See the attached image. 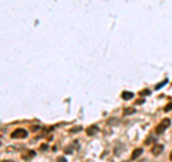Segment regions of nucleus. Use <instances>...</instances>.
<instances>
[{"label": "nucleus", "mask_w": 172, "mask_h": 162, "mask_svg": "<svg viewBox=\"0 0 172 162\" xmlns=\"http://www.w3.org/2000/svg\"><path fill=\"white\" fill-rule=\"evenodd\" d=\"M169 125H171V121H169L168 118L162 119L161 122H159V125L156 126V129H155V132H156L158 135H161V133H164V132H165V129H166V128H168Z\"/></svg>", "instance_id": "nucleus-1"}, {"label": "nucleus", "mask_w": 172, "mask_h": 162, "mask_svg": "<svg viewBox=\"0 0 172 162\" xmlns=\"http://www.w3.org/2000/svg\"><path fill=\"white\" fill-rule=\"evenodd\" d=\"M10 136L13 138V139H25V138L27 136V131L19 128V129H15L13 132H12Z\"/></svg>", "instance_id": "nucleus-2"}, {"label": "nucleus", "mask_w": 172, "mask_h": 162, "mask_svg": "<svg viewBox=\"0 0 172 162\" xmlns=\"http://www.w3.org/2000/svg\"><path fill=\"white\" fill-rule=\"evenodd\" d=\"M35 155H36V152H35V151H26V152H23V154H22V159H23V161H29V159H32Z\"/></svg>", "instance_id": "nucleus-3"}, {"label": "nucleus", "mask_w": 172, "mask_h": 162, "mask_svg": "<svg viewBox=\"0 0 172 162\" xmlns=\"http://www.w3.org/2000/svg\"><path fill=\"white\" fill-rule=\"evenodd\" d=\"M162 149H164V145H154V146H152V155L158 156V155L162 152Z\"/></svg>", "instance_id": "nucleus-4"}, {"label": "nucleus", "mask_w": 172, "mask_h": 162, "mask_svg": "<svg viewBox=\"0 0 172 162\" xmlns=\"http://www.w3.org/2000/svg\"><path fill=\"white\" fill-rule=\"evenodd\" d=\"M142 152H143V149L142 148H136L135 151L132 152V155H131V158H132V161H135L136 158H139L141 155H142Z\"/></svg>", "instance_id": "nucleus-5"}, {"label": "nucleus", "mask_w": 172, "mask_h": 162, "mask_svg": "<svg viewBox=\"0 0 172 162\" xmlns=\"http://www.w3.org/2000/svg\"><path fill=\"white\" fill-rule=\"evenodd\" d=\"M96 132H98V126H90V128H88V129H86V133H88L89 136L95 135Z\"/></svg>", "instance_id": "nucleus-6"}, {"label": "nucleus", "mask_w": 172, "mask_h": 162, "mask_svg": "<svg viewBox=\"0 0 172 162\" xmlns=\"http://www.w3.org/2000/svg\"><path fill=\"white\" fill-rule=\"evenodd\" d=\"M132 98H133V93H132V92H123V93H122V99H125V101H129Z\"/></svg>", "instance_id": "nucleus-7"}, {"label": "nucleus", "mask_w": 172, "mask_h": 162, "mask_svg": "<svg viewBox=\"0 0 172 162\" xmlns=\"http://www.w3.org/2000/svg\"><path fill=\"white\" fill-rule=\"evenodd\" d=\"M133 112H135V109H133V108H126L123 111V115H131V113H133Z\"/></svg>", "instance_id": "nucleus-8"}, {"label": "nucleus", "mask_w": 172, "mask_h": 162, "mask_svg": "<svg viewBox=\"0 0 172 162\" xmlns=\"http://www.w3.org/2000/svg\"><path fill=\"white\" fill-rule=\"evenodd\" d=\"M169 111H172V102H171V103H168L166 106H165V112H169Z\"/></svg>", "instance_id": "nucleus-9"}, {"label": "nucleus", "mask_w": 172, "mask_h": 162, "mask_svg": "<svg viewBox=\"0 0 172 162\" xmlns=\"http://www.w3.org/2000/svg\"><path fill=\"white\" fill-rule=\"evenodd\" d=\"M149 93H151V92L148 89H145V90H142V92H141V95H142V96H143V95H145V96H148Z\"/></svg>", "instance_id": "nucleus-10"}, {"label": "nucleus", "mask_w": 172, "mask_h": 162, "mask_svg": "<svg viewBox=\"0 0 172 162\" xmlns=\"http://www.w3.org/2000/svg\"><path fill=\"white\" fill-rule=\"evenodd\" d=\"M152 141H154V138H152V136H148V139H146V142H145V144L149 145V144H152Z\"/></svg>", "instance_id": "nucleus-11"}, {"label": "nucleus", "mask_w": 172, "mask_h": 162, "mask_svg": "<svg viewBox=\"0 0 172 162\" xmlns=\"http://www.w3.org/2000/svg\"><path fill=\"white\" fill-rule=\"evenodd\" d=\"M166 82H168V80H164V82H162V83H159V85H158V86H156V89H161V88L164 86V85H166Z\"/></svg>", "instance_id": "nucleus-12"}, {"label": "nucleus", "mask_w": 172, "mask_h": 162, "mask_svg": "<svg viewBox=\"0 0 172 162\" xmlns=\"http://www.w3.org/2000/svg\"><path fill=\"white\" fill-rule=\"evenodd\" d=\"M58 162H67V161H66L65 156H59V158H58Z\"/></svg>", "instance_id": "nucleus-13"}, {"label": "nucleus", "mask_w": 172, "mask_h": 162, "mask_svg": "<svg viewBox=\"0 0 172 162\" xmlns=\"http://www.w3.org/2000/svg\"><path fill=\"white\" fill-rule=\"evenodd\" d=\"M79 131H82V128H73V129H70V132H79Z\"/></svg>", "instance_id": "nucleus-14"}, {"label": "nucleus", "mask_w": 172, "mask_h": 162, "mask_svg": "<svg viewBox=\"0 0 172 162\" xmlns=\"http://www.w3.org/2000/svg\"><path fill=\"white\" fill-rule=\"evenodd\" d=\"M40 149H42V151H48V145H46V144H43V145L40 146Z\"/></svg>", "instance_id": "nucleus-15"}, {"label": "nucleus", "mask_w": 172, "mask_h": 162, "mask_svg": "<svg viewBox=\"0 0 172 162\" xmlns=\"http://www.w3.org/2000/svg\"><path fill=\"white\" fill-rule=\"evenodd\" d=\"M169 159H171V161H172V152H171V155H169Z\"/></svg>", "instance_id": "nucleus-16"}, {"label": "nucleus", "mask_w": 172, "mask_h": 162, "mask_svg": "<svg viewBox=\"0 0 172 162\" xmlns=\"http://www.w3.org/2000/svg\"><path fill=\"white\" fill-rule=\"evenodd\" d=\"M3 162H7V161H3Z\"/></svg>", "instance_id": "nucleus-17"}]
</instances>
